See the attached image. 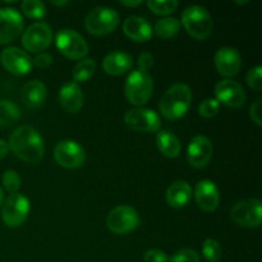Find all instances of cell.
<instances>
[{"instance_id":"cell-1","label":"cell","mask_w":262,"mask_h":262,"mask_svg":"<svg viewBox=\"0 0 262 262\" xmlns=\"http://www.w3.org/2000/svg\"><path fill=\"white\" fill-rule=\"evenodd\" d=\"M9 150L27 163L36 164L43 158L45 143L40 133L30 125H20L13 130L8 141Z\"/></svg>"},{"instance_id":"cell-2","label":"cell","mask_w":262,"mask_h":262,"mask_svg":"<svg viewBox=\"0 0 262 262\" xmlns=\"http://www.w3.org/2000/svg\"><path fill=\"white\" fill-rule=\"evenodd\" d=\"M192 99V90L188 84L176 83L164 92L159 102V109L166 119H181L188 112Z\"/></svg>"},{"instance_id":"cell-3","label":"cell","mask_w":262,"mask_h":262,"mask_svg":"<svg viewBox=\"0 0 262 262\" xmlns=\"http://www.w3.org/2000/svg\"><path fill=\"white\" fill-rule=\"evenodd\" d=\"M181 25H183L187 33L196 40H205L209 37L214 27L211 14L201 5L187 7L182 13Z\"/></svg>"},{"instance_id":"cell-4","label":"cell","mask_w":262,"mask_h":262,"mask_svg":"<svg viewBox=\"0 0 262 262\" xmlns=\"http://www.w3.org/2000/svg\"><path fill=\"white\" fill-rule=\"evenodd\" d=\"M152 91V77L147 72L140 71V69L130 72L129 76L127 77L124 86L125 97H127L130 104L141 107L151 99Z\"/></svg>"},{"instance_id":"cell-5","label":"cell","mask_w":262,"mask_h":262,"mask_svg":"<svg viewBox=\"0 0 262 262\" xmlns=\"http://www.w3.org/2000/svg\"><path fill=\"white\" fill-rule=\"evenodd\" d=\"M119 25V14L109 7H96L87 13L84 27L95 36H104L113 32Z\"/></svg>"},{"instance_id":"cell-6","label":"cell","mask_w":262,"mask_h":262,"mask_svg":"<svg viewBox=\"0 0 262 262\" xmlns=\"http://www.w3.org/2000/svg\"><path fill=\"white\" fill-rule=\"evenodd\" d=\"M30 200L25 194L15 192L8 196L3 204L2 217L5 225L9 228L20 227L30 215Z\"/></svg>"},{"instance_id":"cell-7","label":"cell","mask_w":262,"mask_h":262,"mask_svg":"<svg viewBox=\"0 0 262 262\" xmlns=\"http://www.w3.org/2000/svg\"><path fill=\"white\" fill-rule=\"evenodd\" d=\"M55 45L64 56L81 60L89 53V45L81 33L71 28H63L55 36Z\"/></svg>"},{"instance_id":"cell-8","label":"cell","mask_w":262,"mask_h":262,"mask_svg":"<svg viewBox=\"0 0 262 262\" xmlns=\"http://www.w3.org/2000/svg\"><path fill=\"white\" fill-rule=\"evenodd\" d=\"M140 225V215L128 205H119L107 214L106 227L115 234H127Z\"/></svg>"},{"instance_id":"cell-9","label":"cell","mask_w":262,"mask_h":262,"mask_svg":"<svg viewBox=\"0 0 262 262\" xmlns=\"http://www.w3.org/2000/svg\"><path fill=\"white\" fill-rule=\"evenodd\" d=\"M230 217L243 228H258L262 222V204L258 199L238 201L230 211Z\"/></svg>"},{"instance_id":"cell-10","label":"cell","mask_w":262,"mask_h":262,"mask_svg":"<svg viewBox=\"0 0 262 262\" xmlns=\"http://www.w3.org/2000/svg\"><path fill=\"white\" fill-rule=\"evenodd\" d=\"M54 159L63 168L77 169L86 161V151L76 141L63 140L54 147Z\"/></svg>"},{"instance_id":"cell-11","label":"cell","mask_w":262,"mask_h":262,"mask_svg":"<svg viewBox=\"0 0 262 262\" xmlns=\"http://www.w3.org/2000/svg\"><path fill=\"white\" fill-rule=\"evenodd\" d=\"M53 31L46 22H35L23 32L22 45L31 53H41L50 46Z\"/></svg>"},{"instance_id":"cell-12","label":"cell","mask_w":262,"mask_h":262,"mask_svg":"<svg viewBox=\"0 0 262 262\" xmlns=\"http://www.w3.org/2000/svg\"><path fill=\"white\" fill-rule=\"evenodd\" d=\"M124 123L137 132H158L161 119L156 112L146 107H133L124 115Z\"/></svg>"},{"instance_id":"cell-13","label":"cell","mask_w":262,"mask_h":262,"mask_svg":"<svg viewBox=\"0 0 262 262\" xmlns=\"http://www.w3.org/2000/svg\"><path fill=\"white\" fill-rule=\"evenodd\" d=\"M0 63L9 73L19 77L30 73L33 66L32 58L28 55L27 51L17 46L5 48L0 53Z\"/></svg>"},{"instance_id":"cell-14","label":"cell","mask_w":262,"mask_h":262,"mask_svg":"<svg viewBox=\"0 0 262 262\" xmlns=\"http://www.w3.org/2000/svg\"><path fill=\"white\" fill-rule=\"evenodd\" d=\"M23 17L14 8H2L0 9V43L7 45L13 42L22 33Z\"/></svg>"},{"instance_id":"cell-15","label":"cell","mask_w":262,"mask_h":262,"mask_svg":"<svg viewBox=\"0 0 262 262\" xmlns=\"http://www.w3.org/2000/svg\"><path fill=\"white\" fill-rule=\"evenodd\" d=\"M214 92L219 104L222 102L229 107H241L246 101L245 89L233 79L225 78L217 82Z\"/></svg>"},{"instance_id":"cell-16","label":"cell","mask_w":262,"mask_h":262,"mask_svg":"<svg viewBox=\"0 0 262 262\" xmlns=\"http://www.w3.org/2000/svg\"><path fill=\"white\" fill-rule=\"evenodd\" d=\"M214 152L212 142L206 136H194L187 148V159L193 168H205L210 163Z\"/></svg>"},{"instance_id":"cell-17","label":"cell","mask_w":262,"mask_h":262,"mask_svg":"<svg viewBox=\"0 0 262 262\" xmlns=\"http://www.w3.org/2000/svg\"><path fill=\"white\" fill-rule=\"evenodd\" d=\"M214 61L217 72L227 78L238 74L242 68V56L239 51L230 46L220 48L215 54Z\"/></svg>"},{"instance_id":"cell-18","label":"cell","mask_w":262,"mask_h":262,"mask_svg":"<svg viewBox=\"0 0 262 262\" xmlns=\"http://www.w3.org/2000/svg\"><path fill=\"white\" fill-rule=\"evenodd\" d=\"M194 200L200 209L211 212L217 209L220 204V192L216 184L209 179H202L194 188Z\"/></svg>"},{"instance_id":"cell-19","label":"cell","mask_w":262,"mask_h":262,"mask_svg":"<svg viewBox=\"0 0 262 262\" xmlns=\"http://www.w3.org/2000/svg\"><path fill=\"white\" fill-rule=\"evenodd\" d=\"M123 32L127 37L136 42H146L154 35V30L151 23L146 18L140 15H130L125 18L123 22Z\"/></svg>"},{"instance_id":"cell-20","label":"cell","mask_w":262,"mask_h":262,"mask_svg":"<svg viewBox=\"0 0 262 262\" xmlns=\"http://www.w3.org/2000/svg\"><path fill=\"white\" fill-rule=\"evenodd\" d=\"M59 102L68 113H78L83 106V92L76 82H67L59 90Z\"/></svg>"},{"instance_id":"cell-21","label":"cell","mask_w":262,"mask_h":262,"mask_svg":"<svg viewBox=\"0 0 262 262\" xmlns=\"http://www.w3.org/2000/svg\"><path fill=\"white\" fill-rule=\"evenodd\" d=\"M46 97H48V91H46L45 84L38 79L26 82L20 90L22 102L30 109H38L42 106Z\"/></svg>"},{"instance_id":"cell-22","label":"cell","mask_w":262,"mask_h":262,"mask_svg":"<svg viewBox=\"0 0 262 262\" xmlns=\"http://www.w3.org/2000/svg\"><path fill=\"white\" fill-rule=\"evenodd\" d=\"M133 58L124 51H112L102 60V69L112 76L124 74L132 68Z\"/></svg>"},{"instance_id":"cell-23","label":"cell","mask_w":262,"mask_h":262,"mask_svg":"<svg viewBox=\"0 0 262 262\" xmlns=\"http://www.w3.org/2000/svg\"><path fill=\"white\" fill-rule=\"evenodd\" d=\"M192 199V187L186 181H176L168 187L165 193L166 204L174 209H181L188 205Z\"/></svg>"},{"instance_id":"cell-24","label":"cell","mask_w":262,"mask_h":262,"mask_svg":"<svg viewBox=\"0 0 262 262\" xmlns=\"http://www.w3.org/2000/svg\"><path fill=\"white\" fill-rule=\"evenodd\" d=\"M156 146L159 151L166 158L174 159L181 154L182 145L179 138L169 130H160L156 135Z\"/></svg>"},{"instance_id":"cell-25","label":"cell","mask_w":262,"mask_h":262,"mask_svg":"<svg viewBox=\"0 0 262 262\" xmlns=\"http://www.w3.org/2000/svg\"><path fill=\"white\" fill-rule=\"evenodd\" d=\"M19 119V107L10 100H0V127H10Z\"/></svg>"},{"instance_id":"cell-26","label":"cell","mask_w":262,"mask_h":262,"mask_svg":"<svg viewBox=\"0 0 262 262\" xmlns=\"http://www.w3.org/2000/svg\"><path fill=\"white\" fill-rule=\"evenodd\" d=\"M95 71H96V61L92 58H83L74 66L73 72H72V77H73V82L79 83V82H86L94 76Z\"/></svg>"},{"instance_id":"cell-27","label":"cell","mask_w":262,"mask_h":262,"mask_svg":"<svg viewBox=\"0 0 262 262\" xmlns=\"http://www.w3.org/2000/svg\"><path fill=\"white\" fill-rule=\"evenodd\" d=\"M181 30V20L174 17H164L155 25V33L161 38H171Z\"/></svg>"},{"instance_id":"cell-28","label":"cell","mask_w":262,"mask_h":262,"mask_svg":"<svg viewBox=\"0 0 262 262\" xmlns=\"http://www.w3.org/2000/svg\"><path fill=\"white\" fill-rule=\"evenodd\" d=\"M20 7L23 13L33 19H41L46 14L45 4L41 0H23Z\"/></svg>"},{"instance_id":"cell-29","label":"cell","mask_w":262,"mask_h":262,"mask_svg":"<svg viewBox=\"0 0 262 262\" xmlns=\"http://www.w3.org/2000/svg\"><path fill=\"white\" fill-rule=\"evenodd\" d=\"M222 246L217 241L212 239V238H207L204 243H202V256L206 258L209 262H217L222 257Z\"/></svg>"},{"instance_id":"cell-30","label":"cell","mask_w":262,"mask_h":262,"mask_svg":"<svg viewBox=\"0 0 262 262\" xmlns=\"http://www.w3.org/2000/svg\"><path fill=\"white\" fill-rule=\"evenodd\" d=\"M147 7L154 13L160 15H168L173 13L178 8V2L177 0H147L146 2Z\"/></svg>"},{"instance_id":"cell-31","label":"cell","mask_w":262,"mask_h":262,"mask_svg":"<svg viewBox=\"0 0 262 262\" xmlns=\"http://www.w3.org/2000/svg\"><path fill=\"white\" fill-rule=\"evenodd\" d=\"M220 109V104L216 99H205L201 104L199 105V114L204 118H214L217 115Z\"/></svg>"},{"instance_id":"cell-32","label":"cell","mask_w":262,"mask_h":262,"mask_svg":"<svg viewBox=\"0 0 262 262\" xmlns=\"http://www.w3.org/2000/svg\"><path fill=\"white\" fill-rule=\"evenodd\" d=\"M3 184L10 194L15 193L20 187V177L14 170H5L3 174Z\"/></svg>"},{"instance_id":"cell-33","label":"cell","mask_w":262,"mask_h":262,"mask_svg":"<svg viewBox=\"0 0 262 262\" xmlns=\"http://www.w3.org/2000/svg\"><path fill=\"white\" fill-rule=\"evenodd\" d=\"M201 257L197 251L191 250V248H184L179 250L178 252L174 253L168 262H200Z\"/></svg>"},{"instance_id":"cell-34","label":"cell","mask_w":262,"mask_h":262,"mask_svg":"<svg viewBox=\"0 0 262 262\" xmlns=\"http://www.w3.org/2000/svg\"><path fill=\"white\" fill-rule=\"evenodd\" d=\"M261 74H262L261 66H256L253 67L252 69H250V72L247 73V77H246V81H247L248 86L257 92L261 91L262 89Z\"/></svg>"},{"instance_id":"cell-35","label":"cell","mask_w":262,"mask_h":262,"mask_svg":"<svg viewBox=\"0 0 262 262\" xmlns=\"http://www.w3.org/2000/svg\"><path fill=\"white\" fill-rule=\"evenodd\" d=\"M143 261L145 262H168L169 256L164 251L152 248V250L146 251L143 255Z\"/></svg>"},{"instance_id":"cell-36","label":"cell","mask_w":262,"mask_h":262,"mask_svg":"<svg viewBox=\"0 0 262 262\" xmlns=\"http://www.w3.org/2000/svg\"><path fill=\"white\" fill-rule=\"evenodd\" d=\"M154 61H155V59H154L152 54H151L150 51H145V53L140 54V56H138V69L143 72H147L148 69L152 68Z\"/></svg>"},{"instance_id":"cell-37","label":"cell","mask_w":262,"mask_h":262,"mask_svg":"<svg viewBox=\"0 0 262 262\" xmlns=\"http://www.w3.org/2000/svg\"><path fill=\"white\" fill-rule=\"evenodd\" d=\"M53 61H54L53 55L49 53H38L37 55L32 59L33 66H36L37 68H42V69L50 67L51 64H53Z\"/></svg>"},{"instance_id":"cell-38","label":"cell","mask_w":262,"mask_h":262,"mask_svg":"<svg viewBox=\"0 0 262 262\" xmlns=\"http://www.w3.org/2000/svg\"><path fill=\"white\" fill-rule=\"evenodd\" d=\"M250 117L256 124L261 125V100L257 99L250 107Z\"/></svg>"},{"instance_id":"cell-39","label":"cell","mask_w":262,"mask_h":262,"mask_svg":"<svg viewBox=\"0 0 262 262\" xmlns=\"http://www.w3.org/2000/svg\"><path fill=\"white\" fill-rule=\"evenodd\" d=\"M8 152H9V146H8V142L0 138V160L4 159L5 156L8 155Z\"/></svg>"},{"instance_id":"cell-40","label":"cell","mask_w":262,"mask_h":262,"mask_svg":"<svg viewBox=\"0 0 262 262\" xmlns=\"http://www.w3.org/2000/svg\"><path fill=\"white\" fill-rule=\"evenodd\" d=\"M120 4L124 5V7H137V5H141L142 4V0H135V2H132V0H120Z\"/></svg>"},{"instance_id":"cell-41","label":"cell","mask_w":262,"mask_h":262,"mask_svg":"<svg viewBox=\"0 0 262 262\" xmlns=\"http://www.w3.org/2000/svg\"><path fill=\"white\" fill-rule=\"evenodd\" d=\"M3 204H4V191H3V188L0 187V207L3 206Z\"/></svg>"},{"instance_id":"cell-42","label":"cell","mask_w":262,"mask_h":262,"mask_svg":"<svg viewBox=\"0 0 262 262\" xmlns=\"http://www.w3.org/2000/svg\"><path fill=\"white\" fill-rule=\"evenodd\" d=\"M51 4H54V5H67V4H69V3L67 2V0H64V2H51Z\"/></svg>"},{"instance_id":"cell-43","label":"cell","mask_w":262,"mask_h":262,"mask_svg":"<svg viewBox=\"0 0 262 262\" xmlns=\"http://www.w3.org/2000/svg\"><path fill=\"white\" fill-rule=\"evenodd\" d=\"M250 0H245V2H235V4H248Z\"/></svg>"}]
</instances>
